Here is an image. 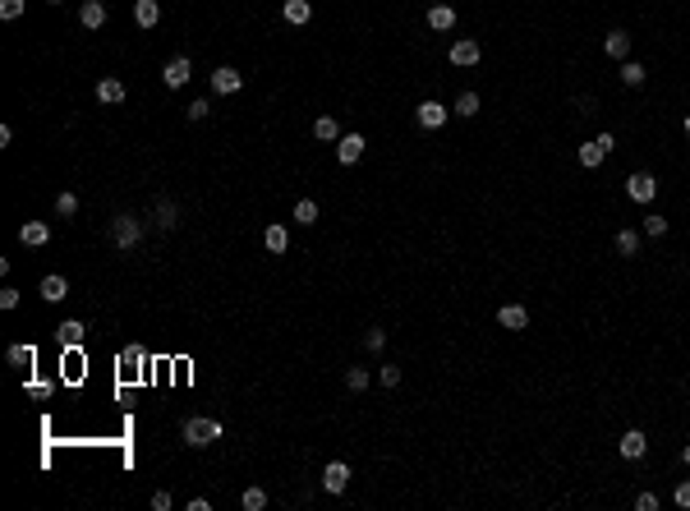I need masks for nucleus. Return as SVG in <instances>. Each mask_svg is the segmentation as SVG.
I'll list each match as a JSON object with an SVG mask.
<instances>
[{
	"mask_svg": "<svg viewBox=\"0 0 690 511\" xmlns=\"http://www.w3.org/2000/svg\"><path fill=\"white\" fill-rule=\"evenodd\" d=\"M180 438H185L189 447H212L221 438V419H208V415H194V419H185V429H180Z\"/></svg>",
	"mask_w": 690,
	"mask_h": 511,
	"instance_id": "nucleus-1",
	"label": "nucleus"
},
{
	"mask_svg": "<svg viewBox=\"0 0 690 511\" xmlns=\"http://www.w3.org/2000/svg\"><path fill=\"white\" fill-rule=\"evenodd\" d=\"M110 240H115V249H134L143 240V222L134 212H115L110 217Z\"/></svg>",
	"mask_w": 690,
	"mask_h": 511,
	"instance_id": "nucleus-2",
	"label": "nucleus"
},
{
	"mask_svg": "<svg viewBox=\"0 0 690 511\" xmlns=\"http://www.w3.org/2000/svg\"><path fill=\"white\" fill-rule=\"evenodd\" d=\"M626 194H631L635 203H654L658 199V180L649 175V171H635V175L626 180Z\"/></svg>",
	"mask_w": 690,
	"mask_h": 511,
	"instance_id": "nucleus-3",
	"label": "nucleus"
},
{
	"mask_svg": "<svg viewBox=\"0 0 690 511\" xmlns=\"http://www.w3.org/2000/svg\"><path fill=\"white\" fill-rule=\"evenodd\" d=\"M189 78H194V65H189V56L166 60V69H161V83H166V88H185Z\"/></svg>",
	"mask_w": 690,
	"mask_h": 511,
	"instance_id": "nucleus-4",
	"label": "nucleus"
},
{
	"mask_svg": "<svg viewBox=\"0 0 690 511\" xmlns=\"http://www.w3.org/2000/svg\"><path fill=\"white\" fill-rule=\"evenodd\" d=\"M364 147H368V143H364V134H340V138H336V157H340V166H354V161L364 157Z\"/></svg>",
	"mask_w": 690,
	"mask_h": 511,
	"instance_id": "nucleus-5",
	"label": "nucleus"
},
{
	"mask_svg": "<svg viewBox=\"0 0 690 511\" xmlns=\"http://www.w3.org/2000/svg\"><path fill=\"white\" fill-rule=\"evenodd\" d=\"M479 42L474 37H460V42H451V65H460V69H470V65H479Z\"/></svg>",
	"mask_w": 690,
	"mask_h": 511,
	"instance_id": "nucleus-6",
	"label": "nucleus"
},
{
	"mask_svg": "<svg viewBox=\"0 0 690 511\" xmlns=\"http://www.w3.org/2000/svg\"><path fill=\"white\" fill-rule=\"evenodd\" d=\"M447 106H442V101H419V111H415V120L424 124V129H442V124H447Z\"/></svg>",
	"mask_w": 690,
	"mask_h": 511,
	"instance_id": "nucleus-7",
	"label": "nucleus"
},
{
	"mask_svg": "<svg viewBox=\"0 0 690 511\" xmlns=\"http://www.w3.org/2000/svg\"><path fill=\"white\" fill-rule=\"evenodd\" d=\"M240 88H244V74H240V69L221 65L217 74H212V92H221V97H230V92H240Z\"/></svg>",
	"mask_w": 690,
	"mask_h": 511,
	"instance_id": "nucleus-8",
	"label": "nucleus"
},
{
	"mask_svg": "<svg viewBox=\"0 0 690 511\" xmlns=\"http://www.w3.org/2000/svg\"><path fill=\"white\" fill-rule=\"evenodd\" d=\"M345 484H350V466H345V461H331V466L322 470V489L327 493H345Z\"/></svg>",
	"mask_w": 690,
	"mask_h": 511,
	"instance_id": "nucleus-9",
	"label": "nucleus"
},
{
	"mask_svg": "<svg viewBox=\"0 0 690 511\" xmlns=\"http://www.w3.org/2000/svg\"><path fill=\"white\" fill-rule=\"evenodd\" d=\"M645 447H649V438L640 433V429H626L621 442H617V452H621L626 461H640V456H645Z\"/></svg>",
	"mask_w": 690,
	"mask_h": 511,
	"instance_id": "nucleus-10",
	"label": "nucleus"
},
{
	"mask_svg": "<svg viewBox=\"0 0 690 511\" xmlns=\"http://www.w3.org/2000/svg\"><path fill=\"white\" fill-rule=\"evenodd\" d=\"M106 19H110V10L101 0H83V5H78V23H83V28H101Z\"/></svg>",
	"mask_w": 690,
	"mask_h": 511,
	"instance_id": "nucleus-11",
	"label": "nucleus"
},
{
	"mask_svg": "<svg viewBox=\"0 0 690 511\" xmlns=\"http://www.w3.org/2000/svg\"><path fill=\"white\" fill-rule=\"evenodd\" d=\"M134 23L138 28H157L161 23V5L157 0H134Z\"/></svg>",
	"mask_w": 690,
	"mask_h": 511,
	"instance_id": "nucleus-12",
	"label": "nucleus"
},
{
	"mask_svg": "<svg viewBox=\"0 0 690 511\" xmlns=\"http://www.w3.org/2000/svg\"><path fill=\"white\" fill-rule=\"evenodd\" d=\"M497 322L511 327V332H525V327H529V313L520 309V304H502V309H497Z\"/></svg>",
	"mask_w": 690,
	"mask_h": 511,
	"instance_id": "nucleus-13",
	"label": "nucleus"
},
{
	"mask_svg": "<svg viewBox=\"0 0 690 511\" xmlns=\"http://www.w3.org/2000/svg\"><path fill=\"white\" fill-rule=\"evenodd\" d=\"M603 51H608L612 60H626V56H631V37H626L621 28H612V33L603 37Z\"/></svg>",
	"mask_w": 690,
	"mask_h": 511,
	"instance_id": "nucleus-14",
	"label": "nucleus"
},
{
	"mask_svg": "<svg viewBox=\"0 0 690 511\" xmlns=\"http://www.w3.org/2000/svg\"><path fill=\"white\" fill-rule=\"evenodd\" d=\"M97 101H101V106H120V101H124V83H120V78H101V83H97Z\"/></svg>",
	"mask_w": 690,
	"mask_h": 511,
	"instance_id": "nucleus-15",
	"label": "nucleus"
},
{
	"mask_svg": "<svg viewBox=\"0 0 690 511\" xmlns=\"http://www.w3.org/2000/svg\"><path fill=\"white\" fill-rule=\"evenodd\" d=\"M152 217H157V226H161V231H175V226H180V208H175L171 199H157Z\"/></svg>",
	"mask_w": 690,
	"mask_h": 511,
	"instance_id": "nucleus-16",
	"label": "nucleus"
},
{
	"mask_svg": "<svg viewBox=\"0 0 690 511\" xmlns=\"http://www.w3.org/2000/svg\"><path fill=\"white\" fill-rule=\"evenodd\" d=\"M19 240H23V245H46V240H51V226H46V222H23L19 226Z\"/></svg>",
	"mask_w": 690,
	"mask_h": 511,
	"instance_id": "nucleus-17",
	"label": "nucleus"
},
{
	"mask_svg": "<svg viewBox=\"0 0 690 511\" xmlns=\"http://www.w3.org/2000/svg\"><path fill=\"white\" fill-rule=\"evenodd\" d=\"M263 245L272 249V254H285V249H290V231H285L281 222H272V226L263 231Z\"/></svg>",
	"mask_w": 690,
	"mask_h": 511,
	"instance_id": "nucleus-18",
	"label": "nucleus"
},
{
	"mask_svg": "<svg viewBox=\"0 0 690 511\" xmlns=\"http://www.w3.org/2000/svg\"><path fill=\"white\" fill-rule=\"evenodd\" d=\"M65 295H69V281H65V277H55V272H51V277H42V300L60 304Z\"/></svg>",
	"mask_w": 690,
	"mask_h": 511,
	"instance_id": "nucleus-19",
	"label": "nucleus"
},
{
	"mask_svg": "<svg viewBox=\"0 0 690 511\" xmlns=\"http://www.w3.org/2000/svg\"><path fill=\"white\" fill-rule=\"evenodd\" d=\"M428 28H438V33L456 28V10H451V5H433V10H428Z\"/></svg>",
	"mask_w": 690,
	"mask_h": 511,
	"instance_id": "nucleus-20",
	"label": "nucleus"
},
{
	"mask_svg": "<svg viewBox=\"0 0 690 511\" xmlns=\"http://www.w3.org/2000/svg\"><path fill=\"white\" fill-rule=\"evenodd\" d=\"M83 332H88V327H83L78 318H69V322H60V327H55L60 345H83Z\"/></svg>",
	"mask_w": 690,
	"mask_h": 511,
	"instance_id": "nucleus-21",
	"label": "nucleus"
},
{
	"mask_svg": "<svg viewBox=\"0 0 690 511\" xmlns=\"http://www.w3.org/2000/svg\"><path fill=\"white\" fill-rule=\"evenodd\" d=\"M5 359H10L14 368H33V359H37V350L33 345H23V341H14L10 350H5Z\"/></svg>",
	"mask_w": 690,
	"mask_h": 511,
	"instance_id": "nucleus-22",
	"label": "nucleus"
},
{
	"mask_svg": "<svg viewBox=\"0 0 690 511\" xmlns=\"http://www.w3.org/2000/svg\"><path fill=\"white\" fill-rule=\"evenodd\" d=\"M313 138H318V143H336V138H340V124L331 120V115H318V120H313Z\"/></svg>",
	"mask_w": 690,
	"mask_h": 511,
	"instance_id": "nucleus-23",
	"label": "nucleus"
},
{
	"mask_svg": "<svg viewBox=\"0 0 690 511\" xmlns=\"http://www.w3.org/2000/svg\"><path fill=\"white\" fill-rule=\"evenodd\" d=\"M313 19V5H308V0H285V23H308Z\"/></svg>",
	"mask_w": 690,
	"mask_h": 511,
	"instance_id": "nucleus-24",
	"label": "nucleus"
},
{
	"mask_svg": "<svg viewBox=\"0 0 690 511\" xmlns=\"http://www.w3.org/2000/svg\"><path fill=\"white\" fill-rule=\"evenodd\" d=\"M603 157H608V147H603L598 138H594V143H580V166H584V171H594Z\"/></svg>",
	"mask_w": 690,
	"mask_h": 511,
	"instance_id": "nucleus-25",
	"label": "nucleus"
},
{
	"mask_svg": "<svg viewBox=\"0 0 690 511\" xmlns=\"http://www.w3.org/2000/svg\"><path fill=\"white\" fill-rule=\"evenodd\" d=\"M617 254L635 258L640 254V231H617Z\"/></svg>",
	"mask_w": 690,
	"mask_h": 511,
	"instance_id": "nucleus-26",
	"label": "nucleus"
},
{
	"mask_svg": "<svg viewBox=\"0 0 690 511\" xmlns=\"http://www.w3.org/2000/svg\"><path fill=\"white\" fill-rule=\"evenodd\" d=\"M621 83L626 88H640V83H645V65H640V60H626L621 65Z\"/></svg>",
	"mask_w": 690,
	"mask_h": 511,
	"instance_id": "nucleus-27",
	"label": "nucleus"
},
{
	"mask_svg": "<svg viewBox=\"0 0 690 511\" xmlns=\"http://www.w3.org/2000/svg\"><path fill=\"white\" fill-rule=\"evenodd\" d=\"M295 222L299 226H313V222H318V203H313V199H299L295 203Z\"/></svg>",
	"mask_w": 690,
	"mask_h": 511,
	"instance_id": "nucleus-28",
	"label": "nucleus"
},
{
	"mask_svg": "<svg viewBox=\"0 0 690 511\" xmlns=\"http://www.w3.org/2000/svg\"><path fill=\"white\" fill-rule=\"evenodd\" d=\"M240 507H244V511H263V507H267V493H263V489H244Z\"/></svg>",
	"mask_w": 690,
	"mask_h": 511,
	"instance_id": "nucleus-29",
	"label": "nucleus"
},
{
	"mask_svg": "<svg viewBox=\"0 0 690 511\" xmlns=\"http://www.w3.org/2000/svg\"><path fill=\"white\" fill-rule=\"evenodd\" d=\"M451 111H456V115H474V111H479V97H474V92H460Z\"/></svg>",
	"mask_w": 690,
	"mask_h": 511,
	"instance_id": "nucleus-30",
	"label": "nucleus"
},
{
	"mask_svg": "<svg viewBox=\"0 0 690 511\" xmlns=\"http://www.w3.org/2000/svg\"><path fill=\"white\" fill-rule=\"evenodd\" d=\"M345 387L364 391V387H368V368H345Z\"/></svg>",
	"mask_w": 690,
	"mask_h": 511,
	"instance_id": "nucleus-31",
	"label": "nucleus"
},
{
	"mask_svg": "<svg viewBox=\"0 0 690 511\" xmlns=\"http://www.w3.org/2000/svg\"><path fill=\"white\" fill-rule=\"evenodd\" d=\"M74 212H78V199H74V194H60V199H55V217H74Z\"/></svg>",
	"mask_w": 690,
	"mask_h": 511,
	"instance_id": "nucleus-32",
	"label": "nucleus"
},
{
	"mask_svg": "<svg viewBox=\"0 0 690 511\" xmlns=\"http://www.w3.org/2000/svg\"><path fill=\"white\" fill-rule=\"evenodd\" d=\"M645 235H654V240H658V235H668V217L649 212V217H645Z\"/></svg>",
	"mask_w": 690,
	"mask_h": 511,
	"instance_id": "nucleus-33",
	"label": "nucleus"
},
{
	"mask_svg": "<svg viewBox=\"0 0 690 511\" xmlns=\"http://www.w3.org/2000/svg\"><path fill=\"white\" fill-rule=\"evenodd\" d=\"M378 382H382V387H396V382H401V368H396V364H382V368H378Z\"/></svg>",
	"mask_w": 690,
	"mask_h": 511,
	"instance_id": "nucleus-34",
	"label": "nucleus"
},
{
	"mask_svg": "<svg viewBox=\"0 0 690 511\" xmlns=\"http://www.w3.org/2000/svg\"><path fill=\"white\" fill-rule=\"evenodd\" d=\"M28 396H33V401H51V382L33 378V382H28Z\"/></svg>",
	"mask_w": 690,
	"mask_h": 511,
	"instance_id": "nucleus-35",
	"label": "nucleus"
},
{
	"mask_svg": "<svg viewBox=\"0 0 690 511\" xmlns=\"http://www.w3.org/2000/svg\"><path fill=\"white\" fill-rule=\"evenodd\" d=\"M364 345H368V350H382V345H387V332H382V327H368Z\"/></svg>",
	"mask_w": 690,
	"mask_h": 511,
	"instance_id": "nucleus-36",
	"label": "nucleus"
},
{
	"mask_svg": "<svg viewBox=\"0 0 690 511\" xmlns=\"http://www.w3.org/2000/svg\"><path fill=\"white\" fill-rule=\"evenodd\" d=\"M23 14V0H0V19H19Z\"/></svg>",
	"mask_w": 690,
	"mask_h": 511,
	"instance_id": "nucleus-37",
	"label": "nucleus"
},
{
	"mask_svg": "<svg viewBox=\"0 0 690 511\" xmlns=\"http://www.w3.org/2000/svg\"><path fill=\"white\" fill-rule=\"evenodd\" d=\"M175 507V498H171V493H152V511H171Z\"/></svg>",
	"mask_w": 690,
	"mask_h": 511,
	"instance_id": "nucleus-38",
	"label": "nucleus"
},
{
	"mask_svg": "<svg viewBox=\"0 0 690 511\" xmlns=\"http://www.w3.org/2000/svg\"><path fill=\"white\" fill-rule=\"evenodd\" d=\"M212 111V106H208V101H203V97H198V101H189V120H203V115H208Z\"/></svg>",
	"mask_w": 690,
	"mask_h": 511,
	"instance_id": "nucleus-39",
	"label": "nucleus"
},
{
	"mask_svg": "<svg viewBox=\"0 0 690 511\" xmlns=\"http://www.w3.org/2000/svg\"><path fill=\"white\" fill-rule=\"evenodd\" d=\"M14 304H19V290L5 286V290H0V309H14Z\"/></svg>",
	"mask_w": 690,
	"mask_h": 511,
	"instance_id": "nucleus-40",
	"label": "nucleus"
},
{
	"mask_svg": "<svg viewBox=\"0 0 690 511\" xmlns=\"http://www.w3.org/2000/svg\"><path fill=\"white\" fill-rule=\"evenodd\" d=\"M635 507H640V511H658V493H640Z\"/></svg>",
	"mask_w": 690,
	"mask_h": 511,
	"instance_id": "nucleus-41",
	"label": "nucleus"
},
{
	"mask_svg": "<svg viewBox=\"0 0 690 511\" xmlns=\"http://www.w3.org/2000/svg\"><path fill=\"white\" fill-rule=\"evenodd\" d=\"M672 498H677V507L690 511V484H677V493H672Z\"/></svg>",
	"mask_w": 690,
	"mask_h": 511,
	"instance_id": "nucleus-42",
	"label": "nucleus"
},
{
	"mask_svg": "<svg viewBox=\"0 0 690 511\" xmlns=\"http://www.w3.org/2000/svg\"><path fill=\"white\" fill-rule=\"evenodd\" d=\"M681 461H686V466H690V442H686V452H681Z\"/></svg>",
	"mask_w": 690,
	"mask_h": 511,
	"instance_id": "nucleus-43",
	"label": "nucleus"
},
{
	"mask_svg": "<svg viewBox=\"0 0 690 511\" xmlns=\"http://www.w3.org/2000/svg\"><path fill=\"white\" fill-rule=\"evenodd\" d=\"M681 129H686V138H690V115H686V124H681Z\"/></svg>",
	"mask_w": 690,
	"mask_h": 511,
	"instance_id": "nucleus-44",
	"label": "nucleus"
},
{
	"mask_svg": "<svg viewBox=\"0 0 690 511\" xmlns=\"http://www.w3.org/2000/svg\"><path fill=\"white\" fill-rule=\"evenodd\" d=\"M51 5H60V0H51Z\"/></svg>",
	"mask_w": 690,
	"mask_h": 511,
	"instance_id": "nucleus-45",
	"label": "nucleus"
}]
</instances>
